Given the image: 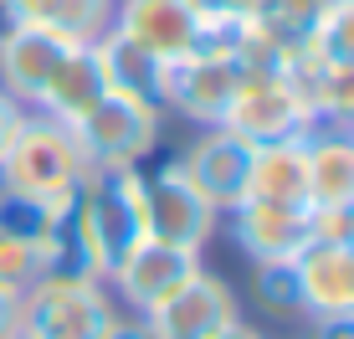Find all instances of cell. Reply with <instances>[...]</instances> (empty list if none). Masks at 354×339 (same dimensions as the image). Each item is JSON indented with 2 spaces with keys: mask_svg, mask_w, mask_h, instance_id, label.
Returning a JSON list of instances; mask_svg holds the SVG:
<instances>
[{
  "mask_svg": "<svg viewBox=\"0 0 354 339\" xmlns=\"http://www.w3.org/2000/svg\"><path fill=\"white\" fill-rule=\"evenodd\" d=\"M82 170H88V160H82L72 124H62L52 113H26L21 134L0 154V190L26 196V201L67 196V190H77Z\"/></svg>",
  "mask_w": 354,
  "mask_h": 339,
  "instance_id": "1",
  "label": "cell"
},
{
  "mask_svg": "<svg viewBox=\"0 0 354 339\" xmlns=\"http://www.w3.org/2000/svg\"><path fill=\"white\" fill-rule=\"evenodd\" d=\"M175 165L185 170V180H190V185L201 190V196L211 201L221 216H231L241 201H247V165H252V144H247V139H236L231 129H221V124L205 129V134L195 139Z\"/></svg>",
  "mask_w": 354,
  "mask_h": 339,
  "instance_id": "9",
  "label": "cell"
},
{
  "mask_svg": "<svg viewBox=\"0 0 354 339\" xmlns=\"http://www.w3.org/2000/svg\"><path fill=\"white\" fill-rule=\"evenodd\" d=\"M303 57L313 62H349L354 67V0L328 6L303 36Z\"/></svg>",
  "mask_w": 354,
  "mask_h": 339,
  "instance_id": "20",
  "label": "cell"
},
{
  "mask_svg": "<svg viewBox=\"0 0 354 339\" xmlns=\"http://www.w3.org/2000/svg\"><path fill=\"white\" fill-rule=\"evenodd\" d=\"M211 339H267V334H262V329H252V324H247V319H231V324H226V329H216Z\"/></svg>",
  "mask_w": 354,
  "mask_h": 339,
  "instance_id": "28",
  "label": "cell"
},
{
  "mask_svg": "<svg viewBox=\"0 0 354 339\" xmlns=\"http://www.w3.org/2000/svg\"><path fill=\"white\" fill-rule=\"evenodd\" d=\"M221 129H231L247 144L303 139L313 129V113H308V98H303L292 72H241Z\"/></svg>",
  "mask_w": 354,
  "mask_h": 339,
  "instance_id": "4",
  "label": "cell"
},
{
  "mask_svg": "<svg viewBox=\"0 0 354 339\" xmlns=\"http://www.w3.org/2000/svg\"><path fill=\"white\" fill-rule=\"evenodd\" d=\"M103 339H160V334L149 329V319H144V313H133V319H124V313H118L113 329H108Z\"/></svg>",
  "mask_w": 354,
  "mask_h": 339,
  "instance_id": "26",
  "label": "cell"
},
{
  "mask_svg": "<svg viewBox=\"0 0 354 339\" xmlns=\"http://www.w3.org/2000/svg\"><path fill=\"white\" fill-rule=\"evenodd\" d=\"M328 6H339V0H272L262 21H272L277 31H288V36H298V42H303V36H308V26L324 16Z\"/></svg>",
  "mask_w": 354,
  "mask_h": 339,
  "instance_id": "22",
  "label": "cell"
},
{
  "mask_svg": "<svg viewBox=\"0 0 354 339\" xmlns=\"http://www.w3.org/2000/svg\"><path fill=\"white\" fill-rule=\"evenodd\" d=\"M195 273H201V252H185V247L144 237L113 262V273H108L103 283H113V293L124 298L133 313H154L165 298H175Z\"/></svg>",
  "mask_w": 354,
  "mask_h": 339,
  "instance_id": "6",
  "label": "cell"
},
{
  "mask_svg": "<svg viewBox=\"0 0 354 339\" xmlns=\"http://www.w3.org/2000/svg\"><path fill=\"white\" fill-rule=\"evenodd\" d=\"M41 277H46V252H41V241H31V237L6 232V226H0V293L26 298Z\"/></svg>",
  "mask_w": 354,
  "mask_h": 339,
  "instance_id": "19",
  "label": "cell"
},
{
  "mask_svg": "<svg viewBox=\"0 0 354 339\" xmlns=\"http://www.w3.org/2000/svg\"><path fill=\"white\" fill-rule=\"evenodd\" d=\"M308 205L349 211L354 205V134L344 129H308Z\"/></svg>",
  "mask_w": 354,
  "mask_h": 339,
  "instance_id": "16",
  "label": "cell"
},
{
  "mask_svg": "<svg viewBox=\"0 0 354 339\" xmlns=\"http://www.w3.org/2000/svg\"><path fill=\"white\" fill-rule=\"evenodd\" d=\"M144 319H149V329L160 339H211L216 329H226L231 319H241V304H236L226 277L201 268L175 298H165V304L154 313H144Z\"/></svg>",
  "mask_w": 354,
  "mask_h": 339,
  "instance_id": "11",
  "label": "cell"
},
{
  "mask_svg": "<svg viewBox=\"0 0 354 339\" xmlns=\"http://www.w3.org/2000/svg\"><path fill=\"white\" fill-rule=\"evenodd\" d=\"M113 21V0H0V26H36L67 42H97Z\"/></svg>",
  "mask_w": 354,
  "mask_h": 339,
  "instance_id": "15",
  "label": "cell"
},
{
  "mask_svg": "<svg viewBox=\"0 0 354 339\" xmlns=\"http://www.w3.org/2000/svg\"><path fill=\"white\" fill-rule=\"evenodd\" d=\"M108 26L154 52L160 62H175L201 42V0H113Z\"/></svg>",
  "mask_w": 354,
  "mask_h": 339,
  "instance_id": "8",
  "label": "cell"
},
{
  "mask_svg": "<svg viewBox=\"0 0 354 339\" xmlns=\"http://www.w3.org/2000/svg\"><path fill=\"white\" fill-rule=\"evenodd\" d=\"M247 201H267V205H308V149H303V139L252 144Z\"/></svg>",
  "mask_w": 354,
  "mask_h": 339,
  "instance_id": "14",
  "label": "cell"
},
{
  "mask_svg": "<svg viewBox=\"0 0 354 339\" xmlns=\"http://www.w3.org/2000/svg\"><path fill=\"white\" fill-rule=\"evenodd\" d=\"M72 46H88V42H67V36L36 31V26H0V88L26 108H36L46 82L57 77V67L72 57Z\"/></svg>",
  "mask_w": 354,
  "mask_h": 339,
  "instance_id": "10",
  "label": "cell"
},
{
  "mask_svg": "<svg viewBox=\"0 0 354 339\" xmlns=\"http://www.w3.org/2000/svg\"><path fill=\"white\" fill-rule=\"evenodd\" d=\"M216 221H221V211H216V205L190 185L185 170H180L175 160L144 175V226H149L154 241L201 252L205 241H211Z\"/></svg>",
  "mask_w": 354,
  "mask_h": 339,
  "instance_id": "5",
  "label": "cell"
},
{
  "mask_svg": "<svg viewBox=\"0 0 354 339\" xmlns=\"http://www.w3.org/2000/svg\"><path fill=\"white\" fill-rule=\"evenodd\" d=\"M93 57H97V67H103V82H108V88L139 93V98H154V103H160V72H165V62H160L154 52H144L139 42H129L124 31L108 26V31L93 42Z\"/></svg>",
  "mask_w": 354,
  "mask_h": 339,
  "instance_id": "18",
  "label": "cell"
},
{
  "mask_svg": "<svg viewBox=\"0 0 354 339\" xmlns=\"http://www.w3.org/2000/svg\"><path fill=\"white\" fill-rule=\"evenodd\" d=\"M72 134L82 144V160L88 165H144L154 149H160L165 134V108L154 98H139V93H118L108 88L88 113L72 124Z\"/></svg>",
  "mask_w": 354,
  "mask_h": 339,
  "instance_id": "2",
  "label": "cell"
},
{
  "mask_svg": "<svg viewBox=\"0 0 354 339\" xmlns=\"http://www.w3.org/2000/svg\"><path fill=\"white\" fill-rule=\"evenodd\" d=\"M113 319H118V304L103 288V277L46 273L21 298V329L31 339H103L113 329Z\"/></svg>",
  "mask_w": 354,
  "mask_h": 339,
  "instance_id": "3",
  "label": "cell"
},
{
  "mask_svg": "<svg viewBox=\"0 0 354 339\" xmlns=\"http://www.w3.org/2000/svg\"><path fill=\"white\" fill-rule=\"evenodd\" d=\"M21 334V298L0 293V339H16Z\"/></svg>",
  "mask_w": 354,
  "mask_h": 339,
  "instance_id": "27",
  "label": "cell"
},
{
  "mask_svg": "<svg viewBox=\"0 0 354 339\" xmlns=\"http://www.w3.org/2000/svg\"><path fill=\"white\" fill-rule=\"evenodd\" d=\"M252 298H257V309L272 313V319H303L292 262H257V273H252Z\"/></svg>",
  "mask_w": 354,
  "mask_h": 339,
  "instance_id": "21",
  "label": "cell"
},
{
  "mask_svg": "<svg viewBox=\"0 0 354 339\" xmlns=\"http://www.w3.org/2000/svg\"><path fill=\"white\" fill-rule=\"evenodd\" d=\"M26 113H31L26 103H21V98H10V93L0 88V154H6V149H10V139L21 134V124H26Z\"/></svg>",
  "mask_w": 354,
  "mask_h": 339,
  "instance_id": "23",
  "label": "cell"
},
{
  "mask_svg": "<svg viewBox=\"0 0 354 339\" xmlns=\"http://www.w3.org/2000/svg\"><path fill=\"white\" fill-rule=\"evenodd\" d=\"M231 237L241 257L257 262H298L308 252V205H267V201H241L231 211Z\"/></svg>",
  "mask_w": 354,
  "mask_h": 339,
  "instance_id": "12",
  "label": "cell"
},
{
  "mask_svg": "<svg viewBox=\"0 0 354 339\" xmlns=\"http://www.w3.org/2000/svg\"><path fill=\"white\" fill-rule=\"evenodd\" d=\"M103 93H108V82H103V67L93 57V42H88V46H72V57L57 67V77L46 82V93L36 98L31 113H52L62 124H77Z\"/></svg>",
  "mask_w": 354,
  "mask_h": 339,
  "instance_id": "17",
  "label": "cell"
},
{
  "mask_svg": "<svg viewBox=\"0 0 354 339\" xmlns=\"http://www.w3.org/2000/svg\"><path fill=\"white\" fill-rule=\"evenodd\" d=\"M349 247H354V205H349Z\"/></svg>",
  "mask_w": 354,
  "mask_h": 339,
  "instance_id": "29",
  "label": "cell"
},
{
  "mask_svg": "<svg viewBox=\"0 0 354 339\" xmlns=\"http://www.w3.org/2000/svg\"><path fill=\"white\" fill-rule=\"evenodd\" d=\"M303 319H344L354 313V247L349 241H308L298 262Z\"/></svg>",
  "mask_w": 354,
  "mask_h": 339,
  "instance_id": "13",
  "label": "cell"
},
{
  "mask_svg": "<svg viewBox=\"0 0 354 339\" xmlns=\"http://www.w3.org/2000/svg\"><path fill=\"white\" fill-rule=\"evenodd\" d=\"M267 6L272 0H201V10H226V16H247V21L267 16Z\"/></svg>",
  "mask_w": 354,
  "mask_h": 339,
  "instance_id": "25",
  "label": "cell"
},
{
  "mask_svg": "<svg viewBox=\"0 0 354 339\" xmlns=\"http://www.w3.org/2000/svg\"><path fill=\"white\" fill-rule=\"evenodd\" d=\"M303 339H354V313H344V319H308Z\"/></svg>",
  "mask_w": 354,
  "mask_h": 339,
  "instance_id": "24",
  "label": "cell"
},
{
  "mask_svg": "<svg viewBox=\"0 0 354 339\" xmlns=\"http://www.w3.org/2000/svg\"><path fill=\"white\" fill-rule=\"evenodd\" d=\"M16 339H31V334H26V329H21V334H16Z\"/></svg>",
  "mask_w": 354,
  "mask_h": 339,
  "instance_id": "30",
  "label": "cell"
},
{
  "mask_svg": "<svg viewBox=\"0 0 354 339\" xmlns=\"http://www.w3.org/2000/svg\"><path fill=\"white\" fill-rule=\"evenodd\" d=\"M241 82V67L226 62V57H205V52H190V57H175L165 62L160 72V108L165 113H180L201 129H216L231 108V93Z\"/></svg>",
  "mask_w": 354,
  "mask_h": 339,
  "instance_id": "7",
  "label": "cell"
}]
</instances>
